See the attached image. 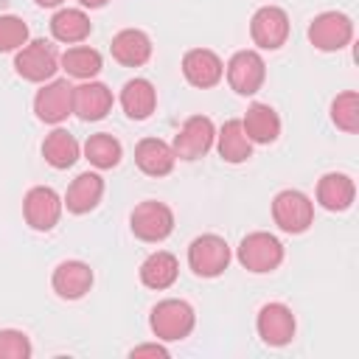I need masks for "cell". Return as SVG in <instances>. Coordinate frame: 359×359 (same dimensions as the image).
Wrapping results in <instances>:
<instances>
[{
	"label": "cell",
	"mask_w": 359,
	"mask_h": 359,
	"mask_svg": "<svg viewBox=\"0 0 359 359\" xmlns=\"http://www.w3.org/2000/svg\"><path fill=\"white\" fill-rule=\"evenodd\" d=\"M149 325L154 331L157 339L163 342H177V339H185L194 325H196V314L191 309V303L185 300H177V297H168V300H160L151 314H149Z\"/></svg>",
	"instance_id": "cell-1"
},
{
	"label": "cell",
	"mask_w": 359,
	"mask_h": 359,
	"mask_svg": "<svg viewBox=\"0 0 359 359\" xmlns=\"http://www.w3.org/2000/svg\"><path fill=\"white\" fill-rule=\"evenodd\" d=\"M238 264L255 275H264V272H272L280 266L283 261V244L272 236V233H264V230H255L250 236L241 238L238 244Z\"/></svg>",
	"instance_id": "cell-2"
},
{
	"label": "cell",
	"mask_w": 359,
	"mask_h": 359,
	"mask_svg": "<svg viewBox=\"0 0 359 359\" xmlns=\"http://www.w3.org/2000/svg\"><path fill=\"white\" fill-rule=\"evenodd\" d=\"M272 219L283 233H306L314 222V202L303 191L286 188L272 199Z\"/></svg>",
	"instance_id": "cell-3"
},
{
	"label": "cell",
	"mask_w": 359,
	"mask_h": 359,
	"mask_svg": "<svg viewBox=\"0 0 359 359\" xmlns=\"http://www.w3.org/2000/svg\"><path fill=\"white\" fill-rule=\"evenodd\" d=\"M129 227L135 233V238L140 241H149V244H157L163 238L171 236L174 230V213L165 202H157V199H146L140 205H135L132 216H129Z\"/></svg>",
	"instance_id": "cell-4"
},
{
	"label": "cell",
	"mask_w": 359,
	"mask_h": 359,
	"mask_svg": "<svg viewBox=\"0 0 359 359\" xmlns=\"http://www.w3.org/2000/svg\"><path fill=\"white\" fill-rule=\"evenodd\" d=\"M227 264H230V247L222 236L205 233L188 244V266L194 269V275L216 278L227 269Z\"/></svg>",
	"instance_id": "cell-5"
},
{
	"label": "cell",
	"mask_w": 359,
	"mask_h": 359,
	"mask_svg": "<svg viewBox=\"0 0 359 359\" xmlns=\"http://www.w3.org/2000/svg\"><path fill=\"white\" fill-rule=\"evenodd\" d=\"M14 70L25 81H50L53 73L59 70V56L50 42L45 39H31L25 42L17 56H14Z\"/></svg>",
	"instance_id": "cell-6"
},
{
	"label": "cell",
	"mask_w": 359,
	"mask_h": 359,
	"mask_svg": "<svg viewBox=\"0 0 359 359\" xmlns=\"http://www.w3.org/2000/svg\"><path fill=\"white\" fill-rule=\"evenodd\" d=\"M309 39L317 50H342L353 39V20L342 11H323L309 25Z\"/></svg>",
	"instance_id": "cell-7"
},
{
	"label": "cell",
	"mask_w": 359,
	"mask_h": 359,
	"mask_svg": "<svg viewBox=\"0 0 359 359\" xmlns=\"http://www.w3.org/2000/svg\"><path fill=\"white\" fill-rule=\"evenodd\" d=\"M213 140H216L213 121L205 118V115H191V118L180 126V132L174 135L171 149H174V154H177L180 160H188V163H191V160L205 157V154L210 151Z\"/></svg>",
	"instance_id": "cell-8"
},
{
	"label": "cell",
	"mask_w": 359,
	"mask_h": 359,
	"mask_svg": "<svg viewBox=\"0 0 359 359\" xmlns=\"http://www.w3.org/2000/svg\"><path fill=\"white\" fill-rule=\"evenodd\" d=\"M62 208H65L62 196L48 185L31 188L25 194V199H22V216H25L28 227H34L39 233H48V230H53L59 224Z\"/></svg>",
	"instance_id": "cell-9"
},
{
	"label": "cell",
	"mask_w": 359,
	"mask_h": 359,
	"mask_svg": "<svg viewBox=\"0 0 359 359\" xmlns=\"http://www.w3.org/2000/svg\"><path fill=\"white\" fill-rule=\"evenodd\" d=\"M250 36L264 50H278L289 39V14L280 6H261L250 20Z\"/></svg>",
	"instance_id": "cell-10"
},
{
	"label": "cell",
	"mask_w": 359,
	"mask_h": 359,
	"mask_svg": "<svg viewBox=\"0 0 359 359\" xmlns=\"http://www.w3.org/2000/svg\"><path fill=\"white\" fill-rule=\"evenodd\" d=\"M34 112L45 123H62L73 115V84L67 79H50L34 95Z\"/></svg>",
	"instance_id": "cell-11"
},
{
	"label": "cell",
	"mask_w": 359,
	"mask_h": 359,
	"mask_svg": "<svg viewBox=\"0 0 359 359\" xmlns=\"http://www.w3.org/2000/svg\"><path fill=\"white\" fill-rule=\"evenodd\" d=\"M266 79V65L258 50H238L227 62V81L238 95H255Z\"/></svg>",
	"instance_id": "cell-12"
},
{
	"label": "cell",
	"mask_w": 359,
	"mask_h": 359,
	"mask_svg": "<svg viewBox=\"0 0 359 359\" xmlns=\"http://www.w3.org/2000/svg\"><path fill=\"white\" fill-rule=\"evenodd\" d=\"M255 328H258V337L272 345V348H283L292 342L294 337V314L286 303H266L261 306L258 311V320H255Z\"/></svg>",
	"instance_id": "cell-13"
},
{
	"label": "cell",
	"mask_w": 359,
	"mask_h": 359,
	"mask_svg": "<svg viewBox=\"0 0 359 359\" xmlns=\"http://www.w3.org/2000/svg\"><path fill=\"white\" fill-rule=\"evenodd\" d=\"M182 76L188 84L199 87V90H208V87H216L224 76V65L222 59L208 50V48H194L182 56Z\"/></svg>",
	"instance_id": "cell-14"
},
{
	"label": "cell",
	"mask_w": 359,
	"mask_h": 359,
	"mask_svg": "<svg viewBox=\"0 0 359 359\" xmlns=\"http://www.w3.org/2000/svg\"><path fill=\"white\" fill-rule=\"evenodd\" d=\"M112 104H115L112 90L107 84H101V81L90 79V81L73 87V112L81 121H101V118H107Z\"/></svg>",
	"instance_id": "cell-15"
},
{
	"label": "cell",
	"mask_w": 359,
	"mask_h": 359,
	"mask_svg": "<svg viewBox=\"0 0 359 359\" xmlns=\"http://www.w3.org/2000/svg\"><path fill=\"white\" fill-rule=\"evenodd\" d=\"M50 286L53 292L62 297V300H79L90 292L93 286V269L90 264L84 261H62L56 269H53V278H50Z\"/></svg>",
	"instance_id": "cell-16"
},
{
	"label": "cell",
	"mask_w": 359,
	"mask_h": 359,
	"mask_svg": "<svg viewBox=\"0 0 359 359\" xmlns=\"http://www.w3.org/2000/svg\"><path fill=\"white\" fill-rule=\"evenodd\" d=\"M109 50H112V59L118 65H123V67H140L151 56V39L140 28H123V31H118L112 36Z\"/></svg>",
	"instance_id": "cell-17"
},
{
	"label": "cell",
	"mask_w": 359,
	"mask_h": 359,
	"mask_svg": "<svg viewBox=\"0 0 359 359\" xmlns=\"http://www.w3.org/2000/svg\"><path fill=\"white\" fill-rule=\"evenodd\" d=\"M353 199H356V185H353V180L348 174L328 171V174L320 177V182H317V202L325 210L342 213V210H348L353 205Z\"/></svg>",
	"instance_id": "cell-18"
},
{
	"label": "cell",
	"mask_w": 359,
	"mask_h": 359,
	"mask_svg": "<svg viewBox=\"0 0 359 359\" xmlns=\"http://www.w3.org/2000/svg\"><path fill=\"white\" fill-rule=\"evenodd\" d=\"M135 163L149 177H165V174H171V168L177 163V154H174V149L165 140H160V137H143L135 146Z\"/></svg>",
	"instance_id": "cell-19"
},
{
	"label": "cell",
	"mask_w": 359,
	"mask_h": 359,
	"mask_svg": "<svg viewBox=\"0 0 359 359\" xmlns=\"http://www.w3.org/2000/svg\"><path fill=\"white\" fill-rule=\"evenodd\" d=\"M101 196H104V180L95 171H84L70 182V188H67L62 202H65V208L70 213L81 216V213H90L101 202Z\"/></svg>",
	"instance_id": "cell-20"
},
{
	"label": "cell",
	"mask_w": 359,
	"mask_h": 359,
	"mask_svg": "<svg viewBox=\"0 0 359 359\" xmlns=\"http://www.w3.org/2000/svg\"><path fill=\"white\" fill-rule=\"evenodd\" d=\"M121 107L132 121H146L157 107V90L149 79H129L121 90Z\"/></svg>",
	"instance_id": "cell-21"
},
{
	"label": "cell",
	"mask_w": 359,
	"mask_h": 359,
	"mask_svg": "<svg viewBox=\"0 0 359 359\" xmlns=\"http://www.w3.org/2000/svg\"><path fill=\"white\" fill-rule=\"evenodd\" d=\"M247 137L252 143H275L280 135V118L269 104H252L247 107V115L241 121Z\"/></svg>",
	"instance_id": "cell-22"
},
{
	"label": "cell",
	"mask_w": 359,
	"mask_h": 359,
	"mask_svg": "<svg viewBox=\"0 0 359 359\" xmlns=\"http://www.w3.org/2000/svg\"><path fill=\"white\" fill-rule=\"evenodd\" d=\"M216 149L224 163H244L252 157V140L247 137L241 121H224L216 132Z\"/></svg>",
	"instance_id": "cell-23"
},
{
	"label": "cell",
	"mask_w": 359,
	"mask_h": 359,
	"mask_svg": "<svg viewBox=\"0 0 359 359\" xmlns=\"http://www.w3.org/2000/svg\"><path fill=\"white\" fill-rule=\"evenodd\" d=\"M93 22L81 8H62L50 17V34L53 39L65 42V45H79L90 36Z\"/></svg>",
	"instance_id": "cell-24"
},
{
	"label": "cell",
	"mask_w": 359,
	"mask_h": 359,
	"mask_svg": "<svg viewBox=\"0 0 359 359\" xmlns=\"http://www.w3.org/2000/svg\"><path fill=\"white\" fill-rule=\"evenodd\" d=\"M177 275H180V264H177V258H174L171 252H165V250L151 252V255L140 264V280H143V286L157 289V292L174 286Z\"/></svg>",
	"instance_id": "cell-25"
},
{
	"label": "cell",
	"mask_w": 359,
	"mask_h": 359,
	"mask_svg": "<svg viewBox=\"0 0 359 359\" xmlns=\"http://www.w3.org/2000/svg\"><path fill=\"white\" fill-rule=\"evenodd\" d=\"M79 140L67 129H53L42 143V157L53 168H70L79 160Z\"/></svg>",
	"instance_id": "cell-26"
},
{
	"label": "cell",
	"mask_w": 359,
	"mask_h": 359,
	"mask_svg": "<svg viewBox=\"0 0 359 359\" xmlns=\"http://www.w3.org/2000/svg\"><path fill=\"white\" fill-rule=\"evenodd\" d=\"M101 65H104L101 62V53L95 48H90V45H73V48H67L62 53V67L73 79L90 81V79H95L101 73Z\"/></svg>",
	"instance_id": "cell-27"
},
{
	"label": "cell",
	"mask_w": 359,
	"mask_h": 359,
	"mask_svg": "<svg viewBox=\"0 0 359 359\" xmlns=\"http://www.w3.org/2000/svg\"><path fill=\"white\" fill-rule=\"evenodd\" d=\"M84 157H87L95 168L107 171V168H115V165L121 163L123 149H121V140H118V137H112L109 132H98V135H90V137H87V143H84Z\"/></svg>",
	"instance_id": "cell-28"
},
{
	"label": "cell",
	"mask_w": 359,
	"mask_h": 359,
	"mask_svg": "<svg viewBox=\"0 0 359 359\" xmlns=\"http://www.w3.org/2000/svg\"><path fill=\"white\" fill-rule=\"evenodd\" d=\"M331 121L337 123V129L348 135L359 132V93L356 90H345L331 101Z\"/></svg>",
	"instance_id": "cell-29"
},
{
	"label": "cell",
	"mask_w": 359,
	"mask_h": 359,
	"mask_svg": "<svg viewBox=\"0 0 359 359\" xmlns=\"http://www.w3.org/2000/svg\"><path fill=\"white\" fill-rule=\"evenodd\" d=\"M34 348L25 331L3 328L0 331V359H31Z\"/></svg>",
	"instance_id": "cell-30"
},
{
	"label": "cell",
	"mask_w": 359,
	"mask_h": 359,
	"mask_svg": "<svg viewBox=\"0 0 359 359\" xmlns=\"http://www.w3.org/2000/svg\"><path fill=\"white\" fill-rule=\"evenodd\" d=\"M28 42V25L14 14H0V50H20Z\"/></svg>",
	"instance_id": "cell-31"
},
{
	"label": "cell",
	"mask_w": 359,
	"mask_h": 359,
	"mask_svg": "<svg viewBox=\"0 0 359 359\" xmlns=\"http://www.w3.org/2000/svg\"><path fill=\"white\" fill-rule=\"evenodd\" d=\"M129 356H132V359H137V356H160V359H165V356H168V351H165L163 345L151 342V345H137V348H132V351H129Z\"/></svg>",
	"instance_id": "cell-32"
},
{
	"label": "cell",
	"mask_w": 359,
	"mask_h": 359,
	"mask_svg": "<svg viewBox=\"0 0 359 359\" xmlns=\"http://www.w3.org/2000/svg\"><path fill=\"white\" fill-rule=\"evenodd\" d=\"M84 8H101V6H107L109 0H79Z\"/></svg>",
	"instance_id": "cell-33"
},
{
	"label": "cell",
	"mask_w": 359,
	"mask_h": 359,
	"mask_svg": "<svg viewBox=\"0 0 359 359\" xmlns=\"http://www.w3.org/2000/svg\"><path fill=\"white\" fill-rule=\"evenodd\" d=\"M62 0H36V6H42V8H53V6H59Z\"/></svg>",
	"instance_id": "cell-34"
}]
</instances>
